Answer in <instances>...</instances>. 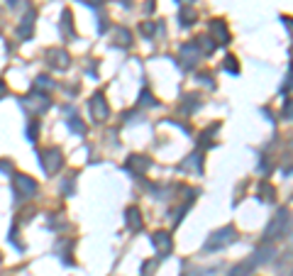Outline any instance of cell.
<instances>
[{
  "label": "cell",
  "instance_id": "6da1fadb",
  "mask_svg": "<svg viewBox=\"0 0 293 276\" xmlns=\"http://www.w3.org/2000/svg\"><path fill=\"white\" fill-rule=\"evenodd\" d=\"M288 230H291V210H288V208H278L276 215L269 220V225H266V230H264V239H266V242L281 239V237L288 235Z\"/></svg>",
  "mask_w": 293,
  "mask_h": 276
},
{
  "label": "cell",
  "instance_id": "7a4b0ae2",
  "mask_svg": "<svg viewBox=\"0 0 293 276\" xmlns=\"http://www.w3.org/2000/svg\"><path fill=\"white\" fill-rule=\"evenodd\" d=\"M235 239H237V230H235L232 225H225V227L215 230L210 237L205 239L203 249H205V252H218V249H225L227 244H232Z\"/></svg>",
  "mask_w": 293,
  "mask_h": 276
},
{
  "label": "cell",
  "instance_id": "3957f363",
  "mask_svg": "<svg viewBox=\"0 0 293 276\" xmlns=\"http://www.w3.org/2000/svg\"><path fill=\"white\" fill-rule=\"evenodd\" d=\"M39 162H42V169H44V174H56L61 166H64V154H61V149L59 147H49L44 149L42 154H39Z\"/></svg>",
  "mask_w": 293,
  "mask_h": 276
},
{
  "label": "cell",
  "instance_id": "277c9868",
  "mask_svg": "<svg viewBox=\"0 0 293 276\" xmlns=\"http://www.w3.org/2000/svg\"><path fill=\"white\" fill-rule=\"evenodd\" d=\"M13 188H15V196L20 201H25V198H32L37 193V181L27 174H15L13 176Z\"/></svg>",
  "mask_w": 293,
  "mask_h": 276
},
{
  "label": "cell",
  "instance_id": "5b68a950",
  "mask_svg": "<svg viewBox=\"0 0 293 276\" xmlns=\"http://www.w3.org/2000/svg\"><path fill=\"white\" fill-rule=\"evenodd\" d=\"M22 105H25L30 112H44V110H49V108H52V100H49V95H47V93L32 91L30 95H25Z\"/></svg>",
  "mask_w": 293,
  "mask_h": 276
},
{
  "label": "cell",
  "instance_id": "8992f818",
  "mask_svg": "<svg viewBox=\"0 0 293 276\" xmlns=\"http://www.w3.org/2000/svg\"><path fill=\"white\" fill-rule=\"evenodd\" d=\"M91 117H93V122H105L110 117V108H108V100H105V95L98 91L95 95L91 98Z\"/></svg>",
  "mask_w": 293,
  "mask_h": 276
},
{
  "label": "cell",
  "instance_id": "52a82bcc",
  "mask_svg": "<svg viewBox=\"0 0 293 276\" xmlns=\"http://www.w3.org/2000/svg\"><path fill=\"white\" fill-rule=\"evenodd\" d=\"M198 61H201V52H198L196 42H186L181 47V66L186 71H191L198 66Z\"/></svg>",
  "mask_w": 293,
  "mask_h": 276
},
{
  "label": "cell",
  "instance_id": "ba28073f",
  "mask_svg": "<svg viewBox=\"0 0 293 276\" xmlns=\"http://www.w3.org/2000/svg\"><path fill=\"white\" fill-rule=\"evenodd\" d=\"M47 64L56 71H66L71 66V56H69L66 49H49L47 52Z\"/></svg>",
  "mask_w": 293,
  "mask_h": 276
},
{
  "label": "cell",
  "instance_id": "9c48e42d",
  "mask_svg": "<svg viewBox=\"0 0 293 276\" xmlns=\"http://www.w3.org/2000/svg\"><path fill=\"white\" fill-rule=\"evenodd\" d=\"M152 244H154L157 254H162V257L171 254V249H174V239H171V235L164 232V230H159V232L152 235Z\"/></svg>",
  "mask_w": 293,
  "mask_h": 276
},
{
  "label": "cell",
  "instance_id": "30bf717a",
  "mask_svg": "<svg viewBox=\"0 0 293 276\" xmlns=\"http://www.w3.org/2000/svg\"><path fill=\"white\" fill-rule=\"evenodd\" d=\"M149 166H152L149 157H144V154H132V157H127V164H125V169H127V171H132L134 176H142V174H146V171H149Z\"/></svg>",
  "mask_w": 293,
  "mask_h": 276
},
{
  "label": "cell",
  "instance_id": "8fae6325",
  "mask_svg": "<svg viewBox=\"0 0 293 276\" xmlns=\"http://www.w3.org/2000/svg\"><path fill=\"white\" fill-rule=\"evenodd\" d=\"M276 257V247L271 244V242H266V244H261V247H256L254 254H252V264L254 266H259V264H266V261H271V259Z\"/></svg>",
  "mask_w": 293,
  "mask_h": 276
},
{
  "label": "cell",
  "instance_id": "7c38bea8",
  "mask_svg": "<svg viewBox=\"0 0 293 276\" xmlns=\"http://www.w3.org/2000/svg\"><path fill=\"white\" fill-rule=\"evenodd\" d=\"M125 222H127V227L132 232H139L142 227H144V220H142V210L137 208V205H129L127 210H125Z\"/></svg>",
  "mask_w": 293,
  "mask_h": 276
},
{
  "label": "cell",
  "instance_id": "4fadbf2b",
  "mask_svg": "<svg viewBox=\"0 0 293 276\" xmlns=\"http://www.w3.org/2000/svg\"><path fill=\"white\" fill-rule=\"evenodd\" d=\"M210 35L215 37L213 39V42H215V47L230 42V32H227V27H225V22H222V20H210Z\"/></svg>",
  "mask_w": 293,
  "mask_h": 276
},
{
  "label": "cell",
  "instance_id": "5bb4252c",
  "mask_svg": "<svg viewBox=\"0 0 293 276\" xmlns=\"http://www.w3.org/2000/svg\"><path fill=\"white\" fill-rule=\"evenodd\" d=\"M35 18H37L35 10H30V13L22 18V22H20V27H18V35L22 39H30V37H32V32H35Z\"/></svg>",
  "mask_w": 293,
  "mask_h": 276
},
{
  "label": "cell",
  "instance_id": "9a60e30c",
  "mask_svg": "<svg viewBox=\"0 0 293 276\" xmlns=\"http://www.w3.org/2000/svg\"><path fill=\"white\" fill-rule=\"evenodd\" d=\"M254 269H256V266L252 264V259H247V261H239V264H235V266L230 269V276H249Z\"/></svg>",
  "mask_w": 293,
  "mask_h": 276
},
{
  "label": "cell",
  "instance_id": "2e32d148",
  "mask_svg": "<svg viewBox=\"0 0 293 276\" xmlns=\"http://www.w3.org/2000/svg\"><path fill=\"white\" fill-rule=\"evenodd\" d=\"M196 47H198L201 54H213V52H215V42H213V37H198L196 39Z\"/></svg>",
  "mask_w": 293,
  "mask_h": 276
},
{
  "label": "cell",
  "instance_id": "e0dca14e",
  "mask_svg": "<svg viewBox=\"0 0 293 276\" xmlns=\"http://www.w3.org/2000/svg\"><path fill=\"white\" fill-rule=\"evenodd\" d=\"M115 42H117L120 47H129V44H132V35H129V30L117 27V30H115Z\"/></svg>",
  "mask_w": 293,
  "mask_h": 276
},
{
  "label": "cell",
  "instance_id": "ac0fdd59",
  "mask_svg": "<svg viewBox=\"0 0 293 276\" xmlns=\"http://www.w3.org/2000/svg\"><path fill=\"white\" fill-rule=\"evenodd\" d=\"M259 191H261V201L271 203L276 198V188L269 181H261V186H259Z\"/></svg>",
  "mask_w": 293,
  "mask_h": 276
},
{
  "label": "cell",
  "instance_id": "d6986e66",
  "mask_svg": "<svg viewBox=\"0 0 293 276\" xmlns=\"http://www.w3.org/2000/svg\"><path fill=\"white\" fill-rule=\"evenodd\" d=\"M66 125H69V129L76 132V134H83V129H86V125L81 122V117H78V115H71V120H66Z\"/></svg>",
  "mask_w": 293,
  "mask_h": 276
},
{
  "label": "cell",
  "instance_id": "ffe728a7",
  "mask_svg": "<svg viewBox=\"0 0 293 276\" xmlns=\"http://www.w3.org/2000/svg\"><path fill=\"white\" fill-rule=\"evenodd\" d=\"M44 88H54V81H52L49 76H37L35 91H44Z\"/></svg>",
  "mask_w": 293,
  "mask_h": 276
},
{
  "label": "cell",
  "instance_id": "44dd1931",
  "mask_svg": "<svg viewBox=\"0 0 293 276\" xmlns=\"http://www.w3.org/2000/svg\"><path fill=\"white\" fill-rule=\"evenodd\" d=\"M222 69H227V71H230L232 76H237L239 74L237 59H235V56H227V59H225V64H222Z\"/></svg>",
  "mask_w": 293,
  "mask_h": 276
},
{
  "label": "cell",
  "instance_id": "7402d4cb",
  "mask_svg": "<svg viewBox=\"0 0 293 276\" xmlns=\"http://www.w3.org/2000/svg\"><path fill=\"white\" fill-rule=\"evenodd\" d=\"M71 20H73V15H71V13H69V10H64V13H61V22H64V32H69V35H71V37H73V25H71Z\"/></svg>",
  "mask_w": 293,
  "mask_h": 276
},
{
  "label": "cell",
  "instance_id": "603a6c76",
  "mask_svg": "<svg viewBox=\"0 0 293 276\" xmlns=\"http://www.w3.org/2000/svg\"><path fill=\"white\" fill-rule=\"evenodd\" d=\"M181 25L183 27H191V25H193V20H196V10H191V8H188V10H183L181 13Z\"/></svg>",
  "mask_w": 293,
  "mask_h": 276
},
{
  "label": "cell",
  "instance_id": "cb8c5ba5",
  "mask_svg": "<svg viewBox=\"0 0 293 276\" xmlns=\"http://www.w3.org/2000/svg\"><path fill=\"white\" fill-rule=\"evenodd\" d=\"M191 166L201 171V154H198V152H196V154H191V157H188V164H181V169H191Z\"/></svg>",
  "mask_w": 293,
  "mask_h": 276
},
{
  "label": "cell",
  "instance_id": "d4e9b609",
  "mask_svg": "<svg viewBox=\"0 0 293 276\" xmlns=\"http://www.w3.org/2000/svg\"><path fill=\"white\" fill-rule=\"evenodd\" d=\"M37 134H39V125H37V120H32V122L27 125V140H30V142H37Z\"/></svg>",
  "mask_w": 293,
  "mask_h": 276
},
{
  "label": "cell",
  "instance_id": "484cf974",
  "mask_svg": "<svg viewBox=\"0 0 293 276\" xmlns=\"http://www.w3.org/2000/svg\"><path fill=\"white\" fill-rule=\"evenodd\" d=\"M139 103H142V105H149V108H154V105H157L154 95H152L149 91H142V95H139Z\"/></svg>",
  "mask_w": 293,
  "mask_h": 276
},
{
  "label": "cell",
  "instance_id": "4316f807",
  "mask_svg": "<svg viewBox=\"0 0 293 276\" xmlns=\"http://www.w3.org/2000/svg\"><path fill=\"white\" fill-rule=\"evenodd\" d=\"M196 108H198V95H188V103H183V110L191 112V110H196Z\"/></svg>",
  "mask_w": 293,
  "mask_h": 276
},
{
  "label": "cell",
  "instance_id": "83f0119b",
  "mask_svg": "<svg viewBox=\"0 0 293 276\" xmlns=\"http://www.w3.org/2000/svg\"><path fill=\"white\" fill-rule=\"evenodd\" d=\"M154 269H157V261H149V264H142V274H144V276H149V274H152V271H154Z\"/></svg>",
  "mask_w": 293,
  "mask_h": 276
},
{
  "label": "cell",
  "instance_id": "f1b7e54d",
  "mask_svg": "<svg viewBox=\"0 0 293 276\" xmlns=\"http://www.w3.org/2000/svg\"><path fill=\"white\" fill-rule=\"evenodd\" d=\"M78 3H83V5H88V8H100L105 0H78Z\"/></svg>",
  "mask_w": 293,
  "mask_h": 276
},
{
  "label": "cell",
  "instance_id": "f546056e",
  "mask_svg": "<svg viewBox=\"0 0 293 276\" xmlns=\"http://www.w3.org/2000/svg\"><path fill=\"white\" fill-rule=\"evenodd\" d=\"M198 81H201L203 86L208 83V88H215V83H213V78H210V76H198Z\"/></svg>",
  "mask_w": 293,
  "mask_h": 276
},
{
  "label": "cell",
  "instance_id": "4dcf8cb0",
  "mask_svg": "<svg viewBox=\"0 0 293 276\" xmlns=\"http://www.w3.org/2000/svg\"><path fill=\"white\" fill-rule=\"evenodd\" d=\"M142 32H144V35H154V22H144V25H142Z\"/></svg>",
  "mask_w": 293,
  "mask_h": 276
},
{
  "label": "cell",
  "instance_id": "1f68e13d",
  "mask_svg": "<svg viewBox=\"0 0 293 276\" xmlns=\"http://www.w3.org/2000/svg\"><path fill=\"white\" fill-rule=\"evenodd\" d=\"M288 88H291V71H288V74H286V78H283V88H281V91L288 93Z\"/></svg>",
  "mask_w": 293,
  "mask_h": 276
},
{
  "label": "cell",
  "instance_id": "d6a6232c",
  "mask_svg": "<svg viewBox=\"0 0 293 276\" xmlns=\"http://www.w3.org/2000/svg\"><path fill=\"white\" fill-rule=\"evenodd\" d=\"M283 120H291V100H286V108H283Z\"/></svg>",
  "mask_w": 293,
  "mask_h": 276
},
{
  "label": "cell",
  "instance_id": "836d02e7",
  "mask_svg": "<svg viewBox=\"0 0 293 276\" xmlns=\"http://www.w3.org/2000/svg\"><path fill=\"white\" fill-rule=\"evenodd\" d=\"M0 171H5V174H13V164H8V162H0Z\"/></svg>",
  "mask_w": 293,
  "mask_h": 276
},
{
  "label": "cell",
  "instance_id": "e575fe53",
  "mask_svg": "<svg viewBox=\"0 0 293 276\" xmlns=\"http://www.w3.org/2000/svg\"><path fill=\"white\" fill-rule=\"evenodd\" d=\"M8 95V86H5V81H0V100Z\"/></svg>",
  "mask_w": 293,
  "mask_h": 276
},
{
  "label": "cell",
  "instance_id": "d590c367",
  "mask_svg": "<svg viewBox=\"0 0 293 276\" xmlns=\"http://www.w3.org/2000/svg\"><path fill=\"white\" fill-rule=\"evenodd\" d=\"M8 3H10V5H15V0H8Z\"/></svg>",
  "mask_w": 293,
  "mask_h": 276
}]
</instances>
